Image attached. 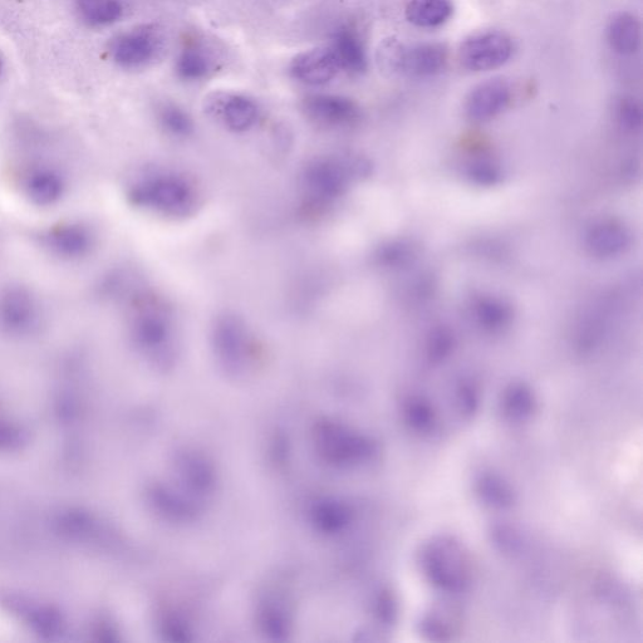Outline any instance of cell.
Listing matches in <instances>:
<instances>
[{"instance_id": "1", "label": "cell", "mask_w": 643, "mask_h": 643, "mask_svg": "<svg viewBox=\"0 0 643 643\" xmlns=\"http://www.w3.org/2000/svg\"><path fill=\"white\" fill-rule=\"evenodd\" d=\"M127 199L136 208L171 218H185L199 205L195 185L184 175L164 169H146L127 185Z\"/></svg>"}, {"instance_id": "2", "label": "cell", "mask_w": 643, "mask_h": 643, "mask_svg": "<svg viewBox=\"0 0 643 643\" xmlns=\"http://www.w3.org/2000/svg\"><path fill=\"white\" fill-rule=\"evenodd\" d=\"M417 563L426 581L445 595H459L470 586L471 559L453 535H435L422 544Z\"/></svg>"}, {"instance_id": "3", "label": "cell", "mask_w": 643, "mask_h": 643, "mask_svg": "<svg viewBox=\"0 0 643 643\" xmlns=\"http://www.w3.org/2000/svg\"><path fill=\"white\" fill-rule=\"evenodd\" d=\"M366 164L341 157H321L304 168L302 185L312 203L330 204L340 198L353 176L362 175Z\"/></svg>"}, {"instance_id": "4", "label": "cell", "mask_w": 643, "mask_h": 643, "mask_svg": "<svg viewBox=\"0 0 643 643\" xmlns=\"http://www.w3.org/2000/svg\"><path fill=\"white\" fill-rule=\"evenodd\" d=\"M129 330L142 350H161L173 340V319L159 298L140 294L132 302Z\"/></svg>"}, {"instance_id": "5", "label": "cell", "mask_w": 643, "mask_h": 643, "mask_svg": "<svg viewBox=\"0 0 643 643\" xmlns=\"http://www.w3.org/2000/svg\"><path fill=\"white\" fill-rule=\"evenodd\" d=\"M41 304L28 287L11 284L0 291V331L26 337L41 327Z\"/></svg>"}, {"instance_id": "6", "label": "cell", "mask_w": 643, "mask_h": 643, "mask_svg": "<svg viewBox=\"0 0 643 643\" xmlns=\"http://www.w3.org/2000/svg\"><path fill=\"white\" fill-rule=\"evenodd\" d=\"M37 243L44 252L65 262H78L88 257L96 245L93 230L86 223L67 220L41 230Z\"/></svg>"}, {"instance_id": "7", "label": "cell", "mask_w": 643, "mask_h": 643, "mask_svg": "<svg viewBox=\"0 0 643 643\" xmlns=\"http://www.w3.org/2000/svg\"><path fill=\"white\" fill-rule=\"evenodd\" d=\"M164 39L155 27L144 26L117 36L110 44L112 61L127 70L145 67L163 52Z\"/></svg>"}, {"instance_id": "8", "label": "cell", "mask_w": 643, "mask_h": 643, "mask_svg": "<svg viewBox=\"0 0 643 643\" xmlns=\"http://www.w3.org/2000/svg\"><path fill=\"white\" fill-rule=\"evenodd\" d=\"M513 52L514 44L507 34L490 32L464 42L460 47L459 61L469 71H492L504 66Z\"/></svg>"}, {"instance_id": "9", "label": "cell", "mask_w": 643, "mask_h": 643, "mask_svg": "<svg viewBox=\"0 0 643 643\" xmlns=\"http://www.w3.org/2000/svg\"><path fill=\"white\" fill-rule=\"evenodd\" d=\"M67 188L65 174L51 164L29 165L21 175L22 193L39 208H51L60 204L66 196Z\"/></svg>"}, {"instance_id": "10", "label": "cell", "mask_w": 643, "mask_h": 643, "mask_svg": "<svg viewBox=\"0 0 643 643\" xmlns=\"http://www.w3.org/2000/svg\"><path fill=\"white\" fill-rule=\"evenodd\" d=\"M302 111L307 119L323 129H343L355 125L360 107L350 98L336 95H312L304 98Z\"/></svg>"}, {"instance_id": "11", "label": "cell", "mask_w": 643, "mask_h": 643, "mask_svg": "<svg viewBox=\"0 0 643 643\" xmlns=\"http://www.w3.org/2000/svg\"><path fill=\"white\" fill-rule=\"evenodd\" d=\"M211 117L233 132L253 129L259 119V107L252 98L238 93H214L205 101Z\"/></svg>"}, {"instance_id": "12", "label": "cell", "mask_w": 643, "mask_h": 643, "mask_svg": "<svg viewBox=\"0 0 643 643\" xmlns=\"http://www.w3.org/2000/svg\"><path fill=\"white\" fill-rule=\"evenodd\" d=\"M448 63V51L438 43L402 46L397 73L410 78H429L439 75Z\"/></svg>"}, {"instance_id": "13", "label": "cell", "mask_w": 643, "mask_h": 643, "mask_svg": "<svg viewBox=\"0 0 643 643\" xmlns=\"http://www.w3.org/2000/svg\"><path fill=\"white\" fill-rule=\"evenodd\" d=\"M341 68L331 48H314L299 53L291 63L297 81L309 86H323L337 76Z\"/></svg>"}, {"instance_id": "14", "label": "cell", "mask_w": 643, "mask_h": 643, "mask_svg": "<svg viewBox=\"0 0 643 643\" xmlns=\"http://www.w3.org/2000/svg\"><path fill=\"white\" fill-rule=\"evenodd\" d=\"M512 90L503 80L481 83L470 92L465 103L466 115L474 122H487L507 109Z\"/></svg>"}, {"instance_id": "15", "label": "cell", "mask_w": 643, "mask_h": 643, "mask_svg": "<svg viewBox=\"0 0 643 643\" xmlns=\"http://www.w3.org/2000/svg\"><path fill=\"white\" fill-rule=\"evenodd\" d=\"M463 626V611L454 602H439L422 613L417 628L427 641L449 642Z\"/></svg>"}, {"instance_id": "16", "label": "cell", "mask_w": 643, "mask_h": 643, "mask_svg": "<svg viewBox=\"0 0 643 643\" xmlns=\"http://www.w3.org/2000/svg\"><path fill=\"white\" fill-rule=\"evenodd\" d=\"M589 252L598 258H613L625 253L631 244V234L615 220H603L589 228L586 235Z\"/></svg>"}, {"instance_id": "17", "label": "cell", "mask_w": 643, "mask_h": 643, "mask_svg": "<svg viewBox=\"0 0 643 643\" xmlns=\"http://www.w3.org/2000/svg\"><path fill=\"white\" fill-rule=\"evenodd\" d=\"M332 52L338 65L351 75H362L367 71L368 58L365 43L360 34L350 26L337 28L332 36Z\"/></svg>"}, {"instance_id": "18", "label": "cell", "mask_w": 643, "mask_h": 643, "mask_svg": "<svg viewBox=\"0 0 643 643\" xmlns=\"http://www.w3.org/2000/svg\"><path fill=\"white\" fill-rule=\"evenodd\" d=\"M474 492L479 502L489 509L508 510L517 503L513 485L493 471H483L476 476Z\"/></svg>"}, {"instance_id": "19", "label": "cell", "mask_w": 643, "mask_h": 643, "mask_svg": "<svg viewBox=\"0 0 643 643\" xmlns=\"http://www.w3.org/2000/svg\"><path fill=\"white\" fill-rule=\"evenodd\" d=\"M539 409L537 395L532 387L524 382H512L505 387L500 411L505 419L514 424H524L533 419Z\"/></svg>"}, {"instance_id": "20", "label": "cell", "mask_w": 643, "mask_h": 643, "mask_svg": "<svg viewBox=\"0 0 643 643\" xmlns=\"http://www.w3.org/2000/svg\"><path fill=\"white\" fill-rule=\"evenodd\" d=\"M607 41L617 55H635L641 44L640 21L631 13L617 14L608 24Z\"/></svg>"}, {"instance_id": "21", "label": "cell", "mask_w": 643, "mask_h": 643, "mask_svg": "<svg viewBox=\"0 0 643 643\" xmlns=\"http://www.w3.org/2000/svg\"><path fill=\"white\" fill-rule=\"evenodd\" d=\"M214 70V61L203 46L191 43L176 58L175 71L180 80L195 82L204 80Z\"/></svg>"}, {"instance_id": "22", "label": "cell", "mask_w": 643, "mask_h": 643, "mask_svg": "<svg viewBox=\"0 0 643 643\" xmlns=\"http://www.w3.org/2000/svg\"><path fill=\"white\" fill-rule=\"evenodd\" d=\"M453 12L450 0H411L406 18L416 27L434 28L448 21Z\"/></svg>"}, {"instance_id": "23", "label": "cell", "mask_w": 643, "mask_h": 643, "mask_svg": "<svg viewBox=\"0 0 643 643\" xmlns=\"http://www.w3.org/2000/svg\"><path fill=\"white\" fill-rule=\"evenodd\" d=\"M402 419L411 431L420 435L433 433L438 424V414L433 404L417 395L407 397L402 404Z\"/></svg>"}, {"instance_id": "24", "label": "cell", "mask_w": 643, "mask_h": 643, "mask_svg": "<svg viewBox=\"0 0 643 643\" xmlns=\"http://www.w3.org/2000/svg\"><path fill=\"white\" fill-rule=\"evenodd\" d=\"M76 8L83 22L90 27H107L124 16L121 0H76Z\"/></svg>"}, {"instance_id": "25", "label": "cell", "mask_w": 643, "mask_h": 643, "mask_svg": "<svg viewBox=\"0 0 643 643\" xmlns=\"http://www.w3.org/2000/svg\"><path fill=\"white\" fill-rule=\"evenodd\" d=\"M473 314L478 325L490 332L503 330L513 318L512 307L495 297L479 298L474 303Z\"/></svg>"}, {"instance_id": "26", "label": "cell", "mask_w": 643, "mask_h": 643, "mask_svg": "<svg viewBox=\"0 0 643 643\" xmlns=\"http://www.w3.org/2000/svg\"><path fill=\"white\" fill-rule=\"evenodd\" d=\"M161 127L171 136L188 137L193 134L194 124L188 112L175 103H163L157 111Z\"/></svg>"}, {"instance_id": "27", "label": "cell", "mask_w": 643, "mask_h": 643, "mask_svg": "<svg viewBox=\"0 0 643 643\" xmlns=\"http://www.w3.org/2000/svg\"><path fill=\"white\" fill-rule=\"evenodd\" d=\"M490 542L499 553L507 557H515L522 552L523 537L513 525L505 523L493 524L490 528Z\"/></svg>"}, {"instance_id": "28", "label": "cell", "mask_w": 643, "mask_h": 643, "mask_svg": "<svg viewBox=\"0 0 643 643\" xmlns=\"http://www.w3.org/2000/svg\"><path fill=\"white\" fill-rule=\"evenodd\" d=\"M456 411L464 420L474 419L480 409V392L471 381H460L455 389Z\"/></svg>"}, {"instance_id": "29", "label": "cell", "mask_w": 643, "mask_h": 643, "mask_svg": "<svg viewBox=\"0 0 643 643\" xmlns=\"http://www.w3.org/2000/svg\"><path fill=\"white\" fill-rule=\"evenodd\" d=\"M455 340L453 333L448 328H436L427 343V356L434 363L446 360L453 352Z\"/></svg>"}, {"instance_id": "30", "label": "cell", "mask_w": 643, "mask_h": 643, "mask_svg": "<svg viewBox=\"0 0 643 643\" xmlns=\"http://www.w3.org/2000/svg\"><path fill=\"white\" fill-rule=\"evenodd\" d=\"M618 124L626 131L640 130L642 125L641 106L633 98H623L617 106Z\"/></svg>"}, {"instance_id": "31", "label": "cell", "mask_w": 643, "mask_h": 643, "mask_svg": "<svg viewBox=\"0 0 643 643\" xmlns=\"http://www.w3.org/2000/svg\"><path fill=\"white\" fill-rule=\"evenodd\" d=\"M469 176L475 184L481 186H493L498 184L500 179H502V174H500L498 166L487 163V161H480V163L471 166Z\"/></svg>"}, {"instance_id": "32", "label": "cell", "mask_w": 643, "mask_h": 643, "mask_svg": "<svg viewBox=\"0 0 643 643\" xmlns=\"http://www.w3.org/2000/svg\"><path fill=\"white\" fill-rule=\"evenodd\" d=\"M411 258L410 245L392 244L385 249L384 259L390 264L404 263Z\"/></svg>"}, {"instance_id": "33", "label": "cell", "mask_w": 643, "mask_h": 643, "mask_svg": "<svg viewBox=\"0 0 643 643\" xmlns=\"http://www.w3.org/2000/svg\"><path fill=\"white\" fill-rule=\"evenodd\" d=\"M3 71V60L2 57H0V73Z\"/></svg>"}]
</instances>
